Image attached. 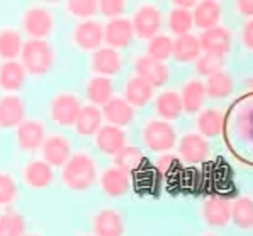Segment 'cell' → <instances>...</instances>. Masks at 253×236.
Instances as JSON below:
<instances>
[{
	"label": "cell",
	"instance_id": "obj_1",
	"mask_svg": "<svg viewBox=\"0 0 253 236\" xmlns=\"http://www.w3.org/2000/svg\"><path fill=\"white\" fill-rule=\"evenodd\" d=\"M19 58L28 75L42 76L53 67L54 50L46 39H28L25 41Z\"/></svg>",
	"mask_w": 253,
	"mask_h": 236
},
{
	"label": "cell",
	"instance_id": "obj_2",
	"mask_svg": "<svg viewBox=\"0 0 253 236\" xmlns=\"http://www.w3.org/2000/svg\"><path fill=\"white\" fill-rule=\"evenodd\" d=\"M61 177L69 188L77 191L84 190L90 188L96 179L94 162L86 154L75 155L62 166Z\"/></svg>",
	"mask_w": 253,
	"mask_h": 236
},
{
	"label": "cell",
	"instance_id": "obj_3",
	"mask_svg": "<svg viewBox=\"0 0 253 236\" xmlns=\"http://www.w3.org/2000/svg\"><path fill=\"white\" fill-rule=\"evenodd\" d=\"M47 136L41 120L27 117L12 132L13 145L20 154L30 155L41 149Z\"/></svg>",
	"mask_w": 253,
	"mask_h": 236
},
{
	"label": "cell",
	"instance_id": "obj_4",
	"mask_svg": "<svg viewBox=\"0 0 253 236\" xmlns=\"http://www.w3.org/2000/svg\"><path fill=\"white\" fill-rule=\"evenodd\" d=\"M54 19L49 9L42 6H32L23 12L21 27L28 39H46L52 34Z\"/></svg>",
	"mask_w": 253,
	"mask_h": 236
},
{
	"label": "cell",
	"instance_id": "obj_5",
	"mask_svg": "<svg viewBox=\"0 0 253 236\" xmlns=\"http://www.w3.org/2000/svg\"><path fill=\"white\" fill-rule=\"evenodd\" d=\"M82 106L75 95L59 93L50 100L48 113L50 120L57 126L67 127L74 126Z\"/></svg>",
	"mask_w": 253,
	"mask_h": 236
},
{
	"label": "cell",
	"instance_id": "obj_6",
	"mask_svg": "<svg viewBox=\"0 0 253 236\" xmlns=\"http://www.w3.org/2000/svg\"><path fill=\"white\" fill-rule=\"evenodd\" d=\"M27 117V105L18 94H0V132H11Z\"/></svg>",
	"mask_w": 253,
	"mask_h": 236
},
{
	"label": "cell",
	"instance_id": "obj_7",
	"mask_svg": "<svg viewBox=\"0 0 253 236\" xmlns=\"http://www.w3.org/2000/svg\"><path fill=\"white\" fill-rule=\"evenodd\" d=\"M51 165L42 158H29L20 164L21 179L30 188L41 189L48 186L53 181L54 171Z\"/></svg>",
	"mask_w": 253,
	"mask_h": 236
},
{
	"label": "cell",
	"instance_id": "obj_8",
	"mask_svg": "<svg viewBox=\"0 0 253 236\" xmlns=\"http://www.w3.org/2000/svg\"><path fill=\"white\" fill-rule=\"evenodd\" d=\"M131 21L135 35L141 39L149 40L159 34L163 18L157 7L146 4L138 9Z\"/></svg>",
	"mask_w": 253,
	"mask_h": 236
},
{
	"label": "cell",
	"instance_id": "obj_9",
	"mask_svg": "<svg viewBox=\"0 0 253 236\" xmlns=\"http://www.w3.org/2000/svg\"><path fill=\"white\" fill-rule=\"evenodd\" d=\"M73 38L78 48L93 52L104 43V26L93 18L82 20L75 28Z\"/></svg>",
	"mask_w": 253,
	"mask_h": 236
},
{
	"label": "cell",
	"instance_id": "obj_10",
	"mask_svg": "<svg viewBox=\"0 0 253 236\" xmlns=\"http://www.w3.org/2000/svg\"><path fill=\"white\" fill-rule=\"evenodd\" d=\"M134 35L131 20L123 16L109 20L104 26V43L118 50L127 47Z\"/></svg>",
	"mask_w": 253,
	"mask_h": 236
},
{
	"label": "cell",
	"instance_id": "obj_11",
	"mask_svg": "<svg viewBox=\"0 0 253 236\" xmlns=\"http://www.w3.org/2000/svg\"><path fill=\"white\" fill-rule=\"evenodd\" d=\"M40 150L42 158L53 168L62 167L71 157L70 142L57 134L47 135Z\"/></svg>",
	"mask_w": 253,
	"mask_h": 236
},
{
	"label": "cell",
	"instance_id": "obj_12",
	"mask_svg": "<svg viewBox=\"0 0 253 236\" xmlns=\"http://www.w3.org/2000/svg\"><path fill=\"white\" fill-rule=\"evenodd\" d=\"M90 64L97 75L110 78L121 71L123 59L118 50L105 46L93 52Z\"/></svg>",
	"mask_w": 253,
	"mask_h": 236
},
{
	"label": "cell",
	"instance_id": "obj_13",
	"mask_svg": "<svg viewBox=\"0 0 253 236\" xmlns=\"http://www.w3.org/2000/svg\"><path fill=\"white\" fill-rule=\"evenodd\" d=\"M28 75L20 60L2 61L0 64V90L5 94H18Z\"/></svg>",
	"mask_w": 253,
	"mask_h": 236
},
{
	"label": "cell",
	"instance_id": "obj_14",
	"mask_svg": "<svg viewBox=\"0 0 253 236\" xmlns=\"http://www.w3.org/2000/svg\"><path fill=\"white\" fill-rule=\"evenodd\" d=\"M199 40L201 49L206 54L223 57L231 49V34L221 26H215L204 31Z\"/></svg>",
	"mask_w": 253,
	"mask_h": 236
},
{
	"label": "cell",
	"instance_id": "obj_15",
	"mask_svg": "<svg viewBox=\"0 0 253 236\" xmlns=\"http://www.w3.org/2000/svg\"><path fill=\"white\" fill-rule=\"evenodd\" d=\"M134 67L137 76L153 88L163 86L169 80V73L168 66L148 55L138 58Z\"/></svg>",
	"mask_w": 253,
	"mask_h": 236
},
{
	"label": "cell",
	"instance_id": "obj_16",
	"mask_svg": "<svg viewBox=\"0 0 253 236\" xmlns=\"http://www.w3.org/2000/svg\"><path fill=\"white\" fill-rule=\"evenodd\" d=\"M172 130L169 125L161 121L150 123L144 132V141L147 146L154 151L169 149L174 142Z\"/></svg>",
	"mask_w": 253,
	"mask_h": 236
},
{
	"label": "cell",
	"instance_id": "obj_17",
	"mask_svg": "<svg viewBox=\"0 0 253 236\" xmlns=\"http://www.w3.org/2000/svg\"><path fill=\"white\" fill-rule=\"evenodd\" d=\"M98 149L108 155H117L126 144V137L121 128L109 124L102 127L96 134Z\"/></svg>",
	"mask_w": 253,
	"mask_h": 236
},
{
	"label": "cell",
	"instance_id": "obj_18",
	"mask_svg": "<svg viewBox=\"0 0 253 236\" xmlns=\"http://www.w3.org/2000/svg\"><path fill=\"white\" fill-rule=\"evenodd\" d=\"M102 107L103 117L114 126H126L134 117V109L125 99L113 97Z\"/></svg>",
	"mask_w": 253,
	"mask_h": 236
},
{
	"label": "cell",
	"instance_id": "obj_19",
	"mask_svg": "<svg viewBox=\"0 0 253 236\" xmlns=\"http://www.w3.org/2000/svg\"><path fill=\"white\" fill-rule=\"evenodd\" d=\"M24 43L21 31L16 28L0 29V59L5 61L19 58Z\"/></svg>",
	"mask_w": 253,
	"mask_h": 236
},
{
	"label": "cell",
	"instance_id": "obj_20",
	"mask_svg": "<svg viewBox=\"0 0 253 236\" xmlns=\"http://www.w3.org/2000/svg\"><path fill=\"white\" fill-rule=\"evenodd\" d=\"M96 236H122L124 226L121 215L114 210H103L96 216L93 223Z\"/></svg>",
	"mask_w": 253,
	"mask_h": 236
},
{
	"label": "cell",
	"instance_id": "obj_21",
	"mask_svg": "<svg viewBox=\"0 0 253 236\" xmlns=\"http://www.w3.org/2000/svg\"><path fill=\"white\" fill-rule=\"evenodd\" d=\"M103 114L93 104L82 106L74 124L77 133L83 136L96 134L102 127Z\"/></svg>",
	"mask_w": 253,
	"mask_h": 236
},
{
	"label": "cell",
	"instance_id": "obj_22",
	"mask_svg": "<svg viewBox=\"0 0 253 236\" xmlns=\"http://www.w3.org/2000/svg\"><path fill=\"white\" fill-rule=\"evenodd\" d=\"M194 24L204 31L217 26L221 16L219 4L212 0H206L196 4L192 12Z\"/></svg>",
	"mask_w": 253,
	"mask_h": 236
},
{
	"label": "cell",
	"instance_id": "obj_23",
	"mask_svg": "<svg viewBox=\"0 0 253 236\" xmlns=\"http://www.w3.org/2000/svg\"><path fill=\"white\" fill-rule=\"evenodd\" d=\"M86 94L92 104L103 106L113 97L112 80L99 75L92 77L86 85Z\"/></svg>",
	"mask_w": 253,
	"mask_h": 236
},
{
	"label": "cell",
	"instance_id": "obj_24",
	"mask_svg": "<svg viewBox=\"0 0 253 236\" xmlns=\"http://www.w3.org/2000/svg\"><path fill=\"white\" fill-rule=\"evenodd\" d=\"M128 174L117 167L105 171L101 178L102 189L108 195L119 197L125 193L129 186Z\"/></svg>",
	"mask_w": 253,
	"mask_h": 236
},
{
	"label": "cell",
	"instance_id": "obj_25",
	"mask_svg": "<svg viewBox=\"0 0 253 236\" xmlns=\"http://www.w3.org/2000/svg\"><path fill=\"white\" fill-rule=\"evenodd\" d=\"M153 89L149 83L140 77H132L126 86L125 99L132 107H141L152 98Z\"/></svg>",
	"mask_w": 253,
	"mask_h": 236
},
{
	"label": "cell",
	"instance_id": "obj_26",
	"mask_svg": "<svg viewBox=\"0 0 253 236\" xmlns=\"http://www.w3.org/2000/svg\"><path fill=\"white\" fill-rule=\"evenodd\" d=\"M201 50L199 39L187 34L173 41L172 55L179 62L190 63L200 57Z\"/></svg>",
	"mask_w": 253,
	"mask_h": 236
},
{
	"label": "cell",
	"instance_id": "obj_27",
	"mask_svg": "<svg viewBox=\"0 0 253 236\" xmlns=\"http://www.w3.org/2000/svg\"><path fill=\"white\" fill-rule=\"evenodd\" d=\"M206 92L205 86L200 81L194 80L187 83L181 98L183 107L188 112H196L203 103Z\"/></svg>",
	"mask_w": 253,
	"mask_h": 236
},
{
	"label": "cell",
	"instance_id": "obj_28",
	"mask_svg": "<svg viewBox=\"0 0 253 236\" xmlns=\"http://www.w3.org/2000/svg\"><path fill=\"white\" fill-rule=\"evenodd\" d=\"M156 107L164 118L175 119L180 114L183 108L181 98L176 93L164 92L156 100Z\"/></svg>",
	"mask_w": 253,
	"mask_h": 236
},
{
	"label": "cell",
	"instance_id": "obj_29",
	"mask_svg": "<svg viewBox=\"0 0 253 236\" xmlns=\"http://www.w3.org/2000/svg\"><path fill=\"white\" fill-rule=\"evenodd\" d=\"M233 82L231 76L221 70L208 77L205 86L206 92L211 97L223 98L231 92Z\"/></svg>",
	"mask_w": 253,
	"mask_h": 236
},
{
	"label": "cell",
	"instance_id": "obj_30",
	"mask_svg": "<svg viewBox=\"0 0 253 236\" xmlns=\"http://www.w3.org/2000/svg\"><path fill=\"white\" fill-rule=\"evenodd\" d=\"M168 24L170 30L178 37L189 34L194 24L192 12L186 9L174 8L169 13Z\"/></svg>",
	"mask_w": 253,
	"mask_h": 236
},
{
	"label": "cell",
	"instance_id": "obj_31",
	"mask_svg": "<svg viewBox=\"0 0 253 236\" xmlns=\"http://www.w3.org/2000/svg\"><path fill=\"white\" fill-rule=\"evenodd\" d=\"M205 215L209 224L214 226L222 225L229 219L231 210L226 201L214 198L207 203Z\"/></svg>",
	"mask_w": 253,
	"mask_h": 236
},
{
	"label": "cell",
	"instance_id": "obj_32",
	"mask_svg": "<svg viewBox=\"0 0 253 236\" xmlns=\"http://www.w3.org/2000/svg\"><path fill=\"white\" fill-rule=\"evenodd\" d=\"M25 222L23 217L13 211L0 215V236H23Z\"/></svg>",
	"mask_w": 253,
	"mask_h": 236
},
{
	"label": "cell",
	"instance_id": "obj_33",
	"mask_svg": "<svg viewBox=\"0 0 253 236\" xmlns=\"http://www.w3.org/2000/svg\"><path fill=\"white\" fill-rule=\"evenodd\" d=\"M173 41L165 35H157L149 40L148 55L160 62L167 61L173 52Z\"/></svg>",
	"mask_w": 253,
	"mask_h": 236
},
{
	"label": "cell",
	"instance_id": "obj_34",
	"mask_svg": "<svg viewBox=\"0 0 253 236\" xmlns=\"http://www.w3.org/2000/svg\"><path fill=\"white\" fill-rule=\"evenodd\" d=\"M18 195V187L14 177L6 170L0 169V207L10 205Z\"/></svg>",
	"mask_w": 253,
	"mask_h": 236
},
{
	"label": "cell",
	"instance_id": "obj_35",
	"mask_svg": "<svg viewBox=\"0 0 253 236\" xmlns=\"http://www.w3.org/2000/svg\"><path fill=\"white\" fill-rule=\"evenodd\" d=\"M115 156L116 166L127 174L139 168L143 160L140 151L133 147H124Z\"/></svg>",
	"mask_w": 253,
	"mask_h": 236
},
{
	"label": "cell",
	"instance_id": "obj_36",
	"mask_svg": "<svg viewBox=\"0 0 253 236\" xmlns=\"http://www.w3.org/2000/svg\"><path fill=\"white\" fill-rule=\"evenodd\" d=\"M181 150L185 159L191 162H198L205 158L208 152V146L200 137L191 136L184 139Z\"/></svg>",
	"mask_w": 253,
	"mask_h": 236
},
{
	"label": "cell",
	"instance_id": "obj_37",
	"mask_svg": "<svg viewBox=\"0 0 253 236\" xmlns=\"http://www.w3.org/2000/svg\"><path fill=\"white\" fill-rule=\"evenodd\" d=\"M67 9L72 15L82 20L90 19L98 11V2L93 0H71Z\"/></svg>",
	"mask_w": 253,
	"mask_h": 236
},
{
	"label": "cell",
	"instance_id": "obj_38",
	"mask_svg": "<svg viewBox=\"0 0 253 236\" xmlns=\"http://www.w3.org/2000/svg\"><path fill=\"white\" fill-rule=\"evenodd\" d=\"M199 123L202 132L210 136L214 135L222 128V116L217 111L208 110L201 115Z\"/></svg>",
	"mask_w": 253,
	"mask_h": 236
},
{
	"label": "cell",
	"instance_id": "obj_39",
	"mask_svg": "<svg viewBox=\"0 0 253 236\" xmlns=\"http://www.w3.org/2000/svg\"><path fill=\"white\" fill-rule=\"evenodd\" d=\"M233 217L236 224L243 228H250L253 225V204L247 198L237 201L233 209Z\"/></svg>",
	"mask_w": 253,
	"mask_h": 236
},
{
	"label": "cell",
	"instance_id": "obj_40",
	"mask_svg": "<svg viewBox=\"0 0 253 236\" xmlns=\"http://www.w3.org/2000/svg\"><path fill=\"white\" fill-rule=\"evenodd\" d=\"M196 70L201 75L210 77L221 70L223 57L206 54L197 60Z\"/></svg>",
	"mask_w": 253,
	"mask_h": 236
},
{
	"label": "cell",
	"instance_id": "obj_41",
	"mask_svg": "<svg viewBox=\"0 0 253 236\" xmlns=\"http://www.w3.org/2000/svg\"><path fill=\"white\" fill-rule=\"evenodd\" d=\"M126 7V2L122 0H103L98 2V11L109 20L122 17Z\"/></svg>",
	"mask_w": 253,
	"mask_h": 236
},
{
	"label": "cell",
	"instance_id": "obj_42",
	"mask_svg": "<svg viewBox=\"0 0 253 236\" xmlns=\"http://www.w3.org/2000/svg\"><path fill=\"white\" fill-rule=\"evenodd\" d=\"M253 111L250 106H245L239 111L237 115V124L244 134H252Z\"/></svg>",
	"mask_w": 253,
	"mask_h": 236
},
{
	"label": "cell",
	"instance_id": "obj_43",
	"mask_svg": "<svg viewBox=\"0 0 253 236\" xmlns=\"http://www.w3.org/2000/svg\"><path fill=\"white\" fill-rule=\"evenodd\" d=\"M253 22L250 21L244 26L242 31V41L244 45L248 48L253 47Z\"/></svg>",
	"mask_w": 253,
	"mask_h": 236
},
{
	"label": "cell",
	"instance_id": "obj_44",
	"mask_svg": "<svg viewBox=\"0 0 253 236\" xmlns=\"http://www.w3.org/2000/svg\"><path fill=\"white\" fill-rule=\"evenodd\" d=\"M238 6L239 11L243 15L246 16H251L253 13V1H239Z\"/></svg>",
	"mask_w": 253,
	"mask_h": 236
},
{
	"label": "cell",
	"instance_id": "obj_45",
	"mask_svg": "<svg viewBox=\"0 0 253 236\" xmlns=\"http://www.w3.org/2000/svg\"><path fill=\"white\" fill-rule=\"evenodd\" d=\"M175 3L177 5V7L186 9V10H190V8L195 7L196 5V1H192V0H188V1H175Z\"/></svg>",
	"mask_w": 253,
	"mask_h": 236
},
{
	"label": "cell",
	"instance_id": "obj_46",
	"mask_svg": "<svg viewBox=\"0 0 253 236\" xmlns=\"http://www.w3.org/2000/svg\"></svg>",
	"mask_w": 253,
	"mask_h": 236
},
{
	"label": "cell",
	"instance_id": "obj_47",
	"mask_svg": "<svg viewBox=\"0 0 253 236\" xmlns=\"http://www.w3.org/2000/svg\"></svg>",
	"mask_w": 253,
	"mask_h": 236
}]
</instances>
